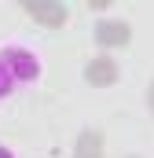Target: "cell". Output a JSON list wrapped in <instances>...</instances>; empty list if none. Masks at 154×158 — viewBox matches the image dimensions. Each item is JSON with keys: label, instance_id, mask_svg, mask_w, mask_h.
I'll return each mask as SVG.
<instances>
[{"label": "cell", "instance_id": "cell-1", "mask_svg": "<svg viewBox=\"0 0 154 158\" xmlns=\"http://www.w3.org/2000/svg\"><path fill=\"white\" fill-rule=\"evenodd\" d=\"M40 74V63L33 52H26V48H7V52H0V99H7L18 85H26V81H33Z\"/></svg>", "mask_w": 154, "mask_h": 158}, {"label": "cell", "instance_id": "cell-2", "mask_svg": "<svg viewBox=\"0 0 154 158\" xmlns=\"http://www.w3.org/2000/svg\"><path fill=\"white\" fill-rule=\"evenodd\" d=\"M0 158H15V155H11V151H7V147H4V143H0Z\"/></svg>", "mask_w": 154, "mask_h": 158}]
</instances>
